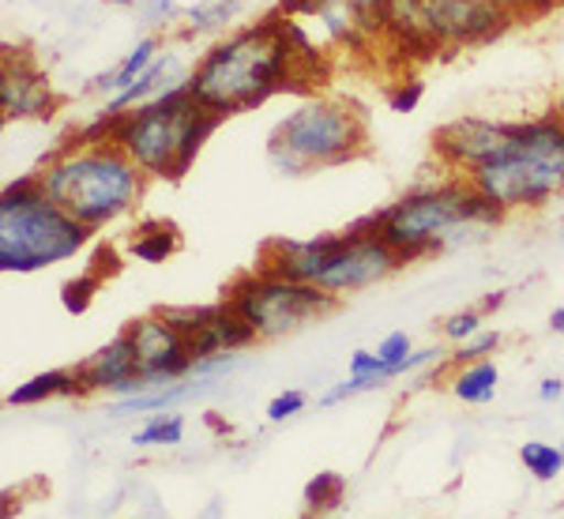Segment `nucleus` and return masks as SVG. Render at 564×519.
Instances as JSON below:
<instances>
[{"instance_id": "18", "label": "nucleus", "mask_w": 564, "mask_h": 519, "mask_svg": "<svg viewBox=\"0 0 564 519\" xmlns=\"http://www.w3.org/2000/svg\"><path fill=\"white\" fill-rule=\"evenodd\" d=\"M162 53H166V50H162V39H159V34H143V39L135 42L132 50L124 53V57L117 61L113 68L102 72V76H98L95 84H90V90H95V95H106V102H109V98L121 95L124 87H132L135 79H140L143 72H148V68L154 65V61L162 57Z\"/></svg>"}, {"instance_id": "23", "label": "nucleus", "mask_w": 564, "mask_h": 519, "mask_svg": "<svg viewBox=\"0 0 564 519\" xmlns=\"http://www.w3.org/2000/svg\"><path fill=\"white\" fill-rule=\"evenodd\" d=\"M347 497V478L339 471H316L313 478L305 482L302 489V505H305V516H327L343 505Z\"/></svg>"}, {"instance_id": "14", "label": "nucleus", "mask_w": 564, "mask_h": 519, "mask_svg": "<svg viewBox=\"0 0 564 519\" xmlns=\"http://www.w3.org/2000/svg\"><path fill=\"white\" fill-rule=\"evenodd\" d=\"M61 98L50 76L26 50H4L0 61V117L4 121H50Z\"/></svg>"}, {"instance_id": "19", "label": "nucleus", "mask_w": 564, "mask_h": 519, "mask_svg": "<svg viewBox=\"0 0 564 519\" xmlns=\"http://www.w3.org/2000/svg\"><path fill=\"white\" fill-rule=\"evenodd\" d=\"M181 245H185V238H181L177 223H170V218H143L129 234V260L166 263L170 257H177Z\"/></svg>"}, {"instance_id": "15", "label": "nucleus", "mask_w": 564, "mask_h": 519, "mask_svg": "<svg viewBox=\"0 0 564 519\" xmlns=\"http://www.w3.org/2000/svg\"><path fill=\"white\" fill-rule=\"evenodd\" d=\"M76 377H79V388H84V399L87 396L121 399L129 380L140 377V358H135V343H132L129 327L98 346L95 354H87L84 361H76Z\"/></svg>"}, {"instance_id": "16", "label": "nucleus", "mask_w": 564, "mask_h": 519, "mask_svg": "<svg viewBox=\"0 0 564 519\" xmlns=\"http://www.w3.org/2000/svg\"><path fill=\"white\" fill-rule=\"evenodd\" d=\"M388 0H313L305 15L321 23V31L343 50H361L384 31Z\"/></svg>"}, {"instance_id": "3", "label": "nucleus", "mask_w": 564, "mask_h": 519, "mask_svg": "<svg viewBox=\"0 0 564 519\" xmlns=\"http://www.w3.org/2000/svg\"><path fill=\"white\" fill-rule=\"evenodd\" d=\"M34 173H39L45 196L95 234L132 215L148 193V173L117 143L84 148L68 136L57 151L45 154V162Z\"/></svg>"}, {"instance_id": "33", "label": "nucleus", "mask_w": 564, "mask_h": 519, "mask_svg": "<svg viewBox=\"0 0 564 519\" xmlns=\"http://www.w3.org/2000/svg\"><path fill=\"white\" fill-rule=\"evenodd\" d=\"M121 263H124V260H121V252H117L113 245H98L95 257H90L87 268L95 271V275H102V279H113L117 271H121Z\"/></svg>"}, {"instance_id": "7", "label": "nucleus", "mask_w": 564, "mask_h": 519, "mask_svg": "<svg viewBox=\"0 0 564 519\" xmlns=\"http://www.w3.org/2000/svg\"><path fill=\"white\" fill-rule=\"evenodd\" d=\"M467 181L500 212H539L564 196V121L557 109L516 121L512 148L467 173Z\"/></svg>"}, {"instance_id": "21", "label": "nucleus", "mask_w": 564, "mask_h": 519, "mask_svg": "<svg viewBox=\"0 0 564 519\" xmlns=\"http://www.w3.org/2000/svg\"><path fill=\"white\" fill-rule=\"evenodd\" d=\"M497 385H500V372L494 366V358H481V361H470V366L456 369V377H452V396H456L459 403L486 407L497 399Z\"/></svg>"}, {"instance_id": "20", "label": "nucleus", "mask_w": 564, "mask_h": 519, "mask_svg": "<svg viewBox=\"0 0 564 519\" xmlns=\"http://www.w3.org/2000/svg\"><path fill=\"white\" fill-rule=\"evenodd\" d=\"M50 399H84V388H79L76 366L72 369H45L39 377L23 380L20 388L8 391V407H42Z\"/></svg>"}, {"instance_id": "9", "label": "nucleus", "mask_w": 564, "mask_h": 519, "mask_svg": "<svg viewBox=\"0 0 564 519\" xmlns=\"http://www.w3.org/2000/svg\"><path fill=\"white\" fill-rule=\"evenodd\" d=\"M223 302L257 332V339H279L339 309V298L308 282L282 279L275 271H245L226 286Z\"/></svg>"}, {"instance_id": "10", "label": "nucleus", "mask_w": 564, "mask_h": 519, "mask_svg": "<svg viewBox=\"0 0 564 519\" xmlns=\"http://www.w3.org/2000/svg\"><path fill=\"white\" fill-rule=\"evenodd\" d=\"M516 12L486 0H417V31L430 50L481 45L512 26Z\"/></svg>"}, {"instance_id": "34", "label": "nucleus", "mask_w": 564, "mask_h": 519, "mask_svg": "<svg viewBox=\"0 0 564 519\" xmlns=\"http://www.w3.org/2000/svg\"><path fill=\"white\" fill-rule=\"evenodd\" d=\"M561 396H564V380H557V377H545L542 385H539V399H542V403H557Z\"/></svg>"}, {"instance_id": "28", "label": "nucleus", "mask_w": 564, "mask_h": 519, "mask_svg": "<svg viewBox=\"0 0 564 519\" xmlns=\"http://www.w3.org/2000/svg\"><path fill=\"white\" fill-rule=\"evenodd\" d=\"M481 327H486V313H481V309H463V313H452L448 321L441 324V335L459 346V343L475 339Z\"/></svg>"}, {"instance_id": "1", "label": "nucleus", "mask_w": 564, "mask_h": 519, "mask_svg": "<svg viewBox=\"0 0 564 519\" xmlns=\"http://www.w3.org/2000/svg\"><path fill=\"white\" fill-rule=\"evenodd\" d=\"M290 26H294L290 15L268 12L257 23L215 39L196 57L185 79L196 102L226 121L234 113H249L275 95L302 90V79H313L316 68L305 65V57L297 53Z\"/></svg>"}, {"instance_id": "26", "label": "nucleus", "mask_w": 564, "mask_h": 519, "mask_svg": "<svg viewBox=\"0 0 564 519\" xmlns=\"http://www.w3.org/2000/svg\"><path fill=\"white\" fill-rule=\"evenodd\" d=\"M106 286L102 275H95L90 268H84L79 275H72L61 282V309H65L68 316H84L90 305H95L98 290Z\"/></svg>"}, {"instance_id": "32", "label": "nucleus", "mask_w": 564, "mask_h": 519, "mask_svg": "<svg viewBox=\"0 0 564 519\" xmlns=\"http://www.w3.org/2000/svg\"><path fill=\"white\" fill-rule=\"evenodd\" d=\"M377 354H380V361H388V366H403V361L414 354V343L406 332H388L384 339L377 343Z\"/></svg>"}, {"instance_id": "22", "label": "nucleus", "mask_w": 564, "mask_h": 519, "mask_svg": "<svg viewBox=\"0 0 564 519\" xmlns=\"http://www.w3.org/2000/svg\"><path fill=\"white\" fill-rule=\"evenodd\" d=\"M241 12V0H196L181 15V39H199V34L226 31Z\"/></svg>"}, {"instance_id": "2", "label": "nucleus", "mask_w": 564, "mask_h": 519, "mask_svg": "<svg viewBox=\"0 0 564 519\" xmlns=\"http://www.w3.org/2000/svg\"><path fill=\"white\" fill-rule=\"evenodd\" d=\"M508 212H500L494 199H486L467 177L433 181V185L411 188L395 204L372 212V226L391 249L406 263L433 257V252L456 249V245L481 238L486 230L505 223Z\"/></svg>"}, {"instance_id": "25", "label": "nucleus", "mask_w": 564, "mask_h": 519, "mask_svg": "<svg viewBox=\"0 0 564 519\" xmlns=\"http://www.w3.org/2000/svg\"><path fill=\"white\" fill-rule=\"evenodd\" d=\"M520 463L534 482H557L564 471V444L527 441L520 444Z\"/></svg>"}, {"instance_id": "30", "label": "nucleus", "mask_w": 564, "mask_h": 519, "mask_svg": "<svg viewBox=\"0 0 564 519\" xmlns=\"http://www.w3.org/2000/svg\"><path fill=\"white\" fill-rule=\"evenodd\" d=\"M308 407V396L302 388H290V391H279L275 399L268 403V422H290V418H297Z\"/></svg>"}, {"instance_id": "36", "label": "nucleus", "mask_w": 564, "mask_h": 519, "mask_svg": "<svg viewBox=\"0 0 564 519\" xmlns=\"http://www.w3.org/2000/svg\"><path fill=\"white\" fill-rule=\"evenodd\" d=\"M550 332H557V335H564V305H557L550 313Z\"/></svg>"}, {"instance_id": "31", "label": "nucleus", "mask_w": 564, "mask_h": 519, "mask_svg": "<svg viewBox=\"0 0 564 519\" xmlns=\"http://www.w3.org/2000/svg\"><path fill=\"white\" fill-rule=\"evenodd\" d=\"M140 20L148 26H174L177 15H185V8H177V0H135Z\"/></svg>"}, {"instance_id": "38", "label": "nucleus", "mask_w": 564, "mask_h": 519, "mask_svg": "<svg viewBox=\"0 0 564 519\" xmlns=\"http://www.w3.org/2000/svg\"><path fill=\"white\" fill-rule=\"evenodd\" d=\"M106 4H117V8H129V4H135V0H106Z\"/></svg>"}, {"instance_id": "17", "label": "nucleus", "mask_w": 564, "mask_h": 519, "mask_svg": "<svg viewBox=\"0 0 564 519\" xmlns=\"http://www.w3.org/2000/svg\"><path fill=\"white\" fill-rule=\"evenodd\" d=\"M185 79H188V72L181 68L177 53H162V57L154 61V65L143 72L132 87H124L121 95L109 98L106 109H113V113H129V109H135V106H148V102H154V98H162L170 87L185 84Z\"/></svg>"}, {"instance_id": "39", "label": "nucleus", "mask_w": 564, "mask_h": 519, "mask_svg": "<svg viewBox=\"0 0 564 519\" xmlns=\"http://www.w3.org/2000/svg\"><path fill=\"white\" fill-rule=\"evenodd\" d=\"M557 117H561V121H564V102L557 106Z\"/></svg>"}, {"instance_id": "29", "label": "nucleus", "mask_w": 564, "mask_h": 519, "mask_svg": "<svg viewBox=\"0 0 564 519\" xmlns=\"http://www.w3.org/2000/svg\"><path fill=\"white\" fill-rule=\"evenodd\" d=\"M422 98H425V84L417 76H406V79H399V84L388 87L391 113H414V109L422 106Z\"/></svg>"}, {"instance_id": "37", "label": "nucleus", "mask_w": 564, "mask_h": 519, "mask_svg": "<svg viewBox=\"0 0 564 519\" xmlns=\"http://www.w3.org/2000/svg\"><path fill=\"white\" fill-rule=\"evenodd\" d=\"M486 4H505V8H512V12H516V15H520V12H523V8H527V4H531V0H486Z\"/></svg>"}, {"instance_id": "13", "label": "nucleus", "mask_w": 564, "mask_h": 519, "mask_svg": "<svg viewBox=\"0 0 564 519\" xmlns=\"http://www.w3.org/2000/svg\"><path fill=\"white\" fill-rule=\"evenodd\" d=\"M516 121H489V117H456L433 136V151L448 173L467 177L478 166L494 162L497 154L512 148Z\"/></svg>"}, {"instance_id": "27", "label": "nucleus", "mask_w": 564, "mask_h": 519, "mask_svg": "<svg viewBox=\"0 0 564 519\" xmlns=\"http://www.w3.org/2000/svg\"><path fill=\"white\" fill-rule=\"evenodd\" d=\"M500 343H505V335L494 332V327H481L475 339L459 343V350H452V366H470V361H481V358H494V350H500Z\"/></svg>"}, {"instance_id": "5", "label": "nucleus", "mask_w": 564, "mask_h": 519, "mask_svg": "<svg viewBox=\"0 0 564 519\" xmlns=\"http://www.w3.org/2000/svg\"><path fill=\"white\" fill-rule=\"evenodd\" d=\"M223 125V117L204 109L188 84L170 87L162 98L121 113L113 143L148 173V181H181L199 159L204 143Z\"/></svg>"}, {"instance_id": "35", "label": "nucleus", "mask_w": 564, "mask_h": 519, "mask_svg": "<svg viewBox=\"0 0 564 519\" xmlns=\"http://www.w3.org/2000/svg\"><path fill=\"white\" fill-rule=\"evenodd\" d=\"M505 302H508V294H505V290H497V294H489L486 302H481L478 309H481V313H489V309H500Z\"/></svg>"}, {"instance_id": "4", "label": "nucleus", "mask_w": 564, "mask_h": 519, "mask_svg": "<svg viewBox=\"0 0 564 519\" xmlns=\"http://www.w3.org/2000/svg\"><path fill=\"white\" fill-rule=\"evenodd\" d=\"M260 268L275 271L282 279L321 286L335 298H347L399 275L406 268V260L380 238L377 226H372V215H366L339 234H316V238L305 241L294 238L268 241L263 245Z\"/></svg>"}, {"instance_id": "12", "label": "nucleus", "mask_w": 564, "mask_h": 519, "mask_svg": "<svg viewBox=\"0 0 564 519\" xmlns=\"http://www.w3.org/2000/svg\"><path fill=\"white\" fill-rule=\"evenodd\" d=\"M129 335L135 343V358H140V385L143 391H159L170 385L193 377L196 358L188 350L185 335L177 332L170 321H162V313H143L129 324ZM140 391V396H143Z\"/></svg>"}, {"instance_id": "40", "label": "nucleus", "mask_w": 564, "mask_h": 519, "mask_svg": "<svg viewBox=\"0 0 564 519\" xmlns=\"http://www.w3.org/2000/svg\"><path fill=\"white\" fill-rule=\"evenodd\" d=\"M557 238H561V241H564V226H561V234H557Z\"/></svg>"}, {"instance_id": "8", "label": "nucleus", "mask_w": 564, "mask_h": 519, "mask_svg": "<svg viewBox=\"0 0 564 519\" xmlns=\"http://www.w3.org/2000/svg\"><path fill=\"white\" fill-rule=\"evenodd\" d=\"M369 154V125L361 109L343 98H302L271 129L268 162L279 173L302 177L313 170L347 166Z\"/></svg>"}, {"instance_id": "6", "label": "nucleus", "mask_w": 564, "mask_h": 519, "mask_svg": "<svg viewBox=\"0 0 564 519\" xmlns=\"http://www.w3.org/2000/svg\"><path fill=\"white\" fill-rule=\"evenodd\" d=\"M95 230L76 223L65 207L45 196L39 173H23L0 193V271L34 275L57 268L87 249Z\"/></svg>"}, {"instance_id": "11", "label": "nucleus", "mask_w": 564, "mask_h": 519, "mask_svg": "<svg viewBox=\"0 0 564 519\" xmlns=\"http://www.w3.org/2000/svg\"><path fill=\"white\" fill-rule=\"evenodd\" d=\"M159 313H162V321H170L181 335H185V343L196 361L241 354L260 343L257 332H252V327L245 324L223 298L212 305H166V309H159Z\"/></svg>"}, {"instance_id": "24", "label": "nucleus", "mask_w": 564, "mask_h": 519, "mask_svg": "<svg viewBox=\"0 0 564 519\" xmlns=\"http://www.w3.org/2000/svg\"><path fill=\"white\" fill-rule=\"evenodd\" d=\"M181 441H185V414H177V411L151 414L148 422L132 433L135 448H177Z\"/></svg>"}]
</instances>
